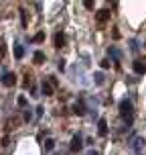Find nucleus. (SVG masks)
I'll use <instances>...</instances> for the list:
<instances>
[{
	"label": "nucleus",
	"mask_w": 146,
	"mask_h": 155,
	"mask_svg": "<svg viewBox=\"0 0 146 155\" xmlns=\"http://www.w3.org/2000/svg\"><path fill=\"white\" fill-rule=\"evenodd\" d=\"M33 41H37V43L45 41V33H39V35H35V39H33Z\"/></svg>",
	"instance_id": "obj_16"
},
{
	"label": "nucleus",
	"mask_w": 146,
	"mask_h": 155,
	"mask_svg": "<svg viewBox=\"0 0 146 155\" xmlns=\"http://www.w3.org/2000/svg\"><path fill=\"white\" fill-rule=\"evenodd\" d=\"M100 65H101V70H108V68H110V61H108V59H101Z\"/></svg>",
	"instance_id": "obj_18"
},
{
	"label": "nucleus",
	"mask_w": 146,
	"mask_h": 155,
	"mask_svg": "<svg viewBox=\"0 0 146 155\" xmlns=\"http://www.w3.org/2000/svg\"><path fill=\"white\" fill-rule=\"evenodd\" d=\"M33 59H35V63H43L45 61V53H43V51H35Z\"/></svg>",
	"instance_id": "obj_12"
},
{
	"label": "nucleus",
	"mask_w": 146,
	"mask_h": 155,
	"mask_svg": "<svg viewBox=\"0 0 146 155\" xmlns=\"http://www.w3.org/2000/svg\"><path fill=\"white\" fill-rule=\"evenodd\" d=\"M132 68H134V71H136V74H138V76H142V74H146V63L138 61V59H136V61H134V65H132Z\"/></svg>",
	"instance_id": "obj_7"
},
{
	"label": "nucleus",
	"mask_w": 146,
	"mask_h": 155,
	"mask_svg": "<svg viewBox=\"0 0 146 155\" xmlns=\"http://www.w3.org/2000/svg\"><path fill=\"white\" fill-rule=\"evenodd\" d=\"M93 82L98 86H101L104 84V74H101V71H95V74H93Z\"/></svg>",
	"instance_id": "obj_13"
},
{
	"label": "nucleus",
	"mask_w": 146,
	"mask_h": 155,
	"mask_svg": "<svg viewBox=\"0 0 146 155\" xmlns=\"http://www.w3.org/2000/svg\"><path fill=\"white\" fill-rule=\"evenodd\" d=\"M73 112H75V114H79V116H83V114H85V106H83V102H77L75 106H73Z\"/></svg>",
	"instance_id": "obj_11"
},
{
	"label": "nucleus",
	"mask_w": 146,
	"mask_h": 155,
	"mask_svg": "<svg viewBox=\"0 0 146 155\" xmlns=\"http://www.w3.org/2000/svg\"><path fill=\"white\" fill-rule=\"evenodd\" d=\"M41 94L43 96H53V86L49 80H43V84H41Z\"/></svg>",
	"instance_id": "obj_4"
},
{
	"label": "nucleus",
	"mask_w": 146,
	"mask_h": 155,
	"mask_svg": "<svg viewBox=\"0 0 146 155\" xmlns=\"http://www.w3.org/2000/svg\"><path fill=\"white\" fill-rule=\"evenodd\" d=\"M57 68H59V70H65V59H59V61H57Z\"/></svg>",
	"instance_id": "obj_19"
},
{
	"label": "nucleus",
	"mask_w": 146,
	"mask_h": 155,
	"mask_svg": "<svg viewBox=\"0 0 146 155\" xmlns=\"http://www.w3.org/2000/svg\"><path fill=\"white\" fill-rule=\"evenodd\" d=\"M0 82H2V86H6V88H12L16 84V76L12 71H4V76L0 78Z\"/></svg>",
	"instance_id": "obj_2"
},
{
	"label": "nucleus",
	"mask_w": 146,
	"mask_h": 155,
	"mask_svg": "<svg viewBox=\"0 0 146 155\" xmlns=\"http://www.w3.org/2000/svg\"><path fill=\"white\" fill-rule=\"evenodd\" d=\"M81 149H83V137L77 133L75 137L71 139V151H81Z\"/></svg>",
	"instance_id": "obj_3"
},
{
	"label": "nucleus",
	"mask_w": 146,
	"mask_h": 155,
	"mask_svg": "<svg viewBox=\"0 0 146 155\" xmlns=\"http://www.w3.org/2000/svg\"><path fill=\"white\" fill-rule=\"evenodd\" d=\"M43 147H45V151H53V149H55V141L53 139H47L45 143H43Z\"/></svg>",
	"instance_id": "obj_15"
},
{
	"label": "nucleus",
	"mask_w": 146,
	"mask_h": 155,
	"mask_svg": "<svg viewBox=\"0 0 146 155\" xmlns=\"http://www.w3.org/2000/svg\"><path fill=\"white\" fill-rule=\"evenodd\" d=\"M120 114H122V118L126 120V129H130L132 127V100L124 98V100L120 102Z\"/></svg>",
	"instance_id": "obj_1"
},
{
	"label": "nucleus",
	"mask_w": 146,
	"mask_h": 155,
	"mask_svg": "<svg viewBox=\"0 0 146 155\" xmlns=\"http://www.w3.org/2000/svg\"><path fill=\"white\" fill-rule=\"evenodd\" d=\"M98 133H100V137H106V135H108V123H106L104 118L98 120Z\"/></svg>",
	"instance_id": "obj_6"
},
{
	"label": "nucleus",
	"mask_w": 146,
	"mask_h": 155,
	"mask_svg": "<svg viewBox=\"0 0 146 155\" xmlns=\"http://www.w3.org/2000/svg\"><path fill=\"white\" fill-rule=\"evenodd\" d=\"M83 6L85 8H93V0H83Z\"/></svg>",
	"instance_id": "obj_20"
},
{
	"label": "nucleus",
	"mask_w": 146,
	"mask_h": 155,
	"mask_svg": "<svg viewBox=\"0 0 146 155\" xmlns=\"http://www.w3.org/2000/svg\"><path fill=\"white\" fill-rule=\"evenodd\" d=\"M24 120H33V112H31V108H26V112H24Z\"/></svg>",
	"instance_id": "obj_17"
},
{
	"label": "nucleus",
	"mask_w": 146,
	"mask_h": 155,
	"mask_svg": "<svg viewBox=\"0 0 146 155\" xmlns=\"http://www.w3.org/2000/svg\"><path fill=\"white\" fill-rule=\"evenodd\" d=\"M65 43H67V37L63 33H57L55 35V47H65Z\"/></svg>",
	"instance_id": "obj_8"
},
{
	"label": "nucleus",
	"mask_w": 146,
	"mask_h": 155,
	"mask_svg": "<svg viewBox=\"0 0 146 155\" xmlns=\"http://www.w3.org/2000/svg\"><path fill=\"white\" fill-rule=\"evenodd\" d=\"M108 18H110V12H108V10H100V15H98V21H100V23H106Z\"/></svg>",
	"instance_id": "obj_14"
},
{
	"label": "nucleus",
	"mask_w": 146,
	"mask_h": 155,
	"mask_svg": "<svg viewBox=\"0 0 146 155\" xmlns=\"http://www.w3.org/2000/svg\"><path fill=\"white\" fill-rule=\"evenodd\" d=\"M18 106H26V98H24V96L18 98Z\"/></svg>",
	"instance_id": "obj_21"
},
{
	"label": "nucleus",
	"mask_w": 146,
	"mask_h": 155,
	"mask_svg": "<svg viewBox=\"0 0 146 155\" xmlns=\"http://www.w3.org/2000/svg\"><path fill=\"white\" fill-rule=\"evenodd\" d=\"M108 55L114 57V61H120V59H122V53H120L116 47H112V45H110V49H108Z\"/></svg>",
	"instance_id": "obj_9"
},
{
	"label": "nucleus",
	"mask_w": 146,
	"mask_h": 155,
	"mask_svg": "<svg viewBox=\"0 0 146 155\" xmlns=\"http://www.w3.org/2000/svg\"><path fill=\"white\" fill-rule=\"evenodd\" d=\"M14 57H16V59H23V57H24V47L18 45V43L14 45Z\"/></svg>",
	"instance_id": "obj_10"
},
{
	"label": "nucleus",
	"mask_w": 146,
	"mask_h": 155,
	"mask_svg": "<svg viewBox=\"0 0 146 155\" xmlns=\"http://www.w3.org/2000/svg\"><path fill=\"white\" fill-rule=\"evenodd\" d=\"M130 49H132V51H138V45H136V41H130Z\"/></svg>",
	"instance_id": "obj_22"
},
{
	"label": "nucleus",
	"mask_w": 146,
	"mask_h": 155,
	"mask_svg": "<svg viewBox=\"0 0 146 155\" xmlns=\"http://www.w3.org/2000/svg\"><path fill=\"white\" fill-rule=\"evenodd\" d=\"M130 149H132V151H136V153H140V151L144 149V139H142V137L134 139V143H130Z\"/></svg>",
	"instance_id": "obj_5"
}]
</instances>
